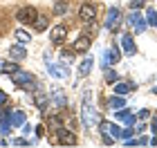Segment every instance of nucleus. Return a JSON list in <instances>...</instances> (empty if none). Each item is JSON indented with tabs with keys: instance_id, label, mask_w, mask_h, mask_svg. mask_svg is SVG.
<instances>
[{
	"instance_id": "1",
	"label": "nucleus",
	"mask_w": 157,
	"mask_h": 148,
	"mask_svg": "<svg viewBox=\"0 0 157 148\" xmlns=\"http://www.w3.org/2000/svg\"><path fill=\"white\" fill-rule=\"evenodd\" d=\"M36 16H38V11L34 9V7H23V9L16 11V20H18L20 25H32Z\"/></svg>"
},
{
	"instance_id": "2",
	"label": "nucleus",
	"mask_w": 157,
	"mask_h": 148,
	"mask_svg": "<svg viewBox=\"0 0 157 148\" xmlns=\"http://www.w3.org/2000/svg\"><path fill=\"white\" fill-rule=\"evenodd\" d=\"M78 18L83 20V25H85V23H94V18H97V9H94V5L83 2V5H81V9H78Z\"/></svg>"
},
{
	"instance_id": "3",
	"label": "nucleus",
	"mask_w": 157,
	"mask_h": 148,
	"mask_svg": "<svg viewBox=\"0 0 157 148\" xmlns=\"http://www.w3.org/2000/svg\"><path fill=\"white\" fill-rule=\"evenodd\" d=\"M56 137H59V144H63V146H76L78 142H76V135L72 130H65V128H59L56 130Z\"/></svg>"
},
{
	"instance_id": "4",
	"label": "nucleus",
	"mask_w": 157,
	"mask_h": 148,
	"mask_svg": "<svg viewBox=\"0 0 157 148\" xmlns=\"http://www.w3.org/2000/svg\"><path fill=\"white\" fill-rule=\"evenodd\" d=\"M119 59H121V54H119V47L117 45H112L110 49H105V52H103V70L108 67V65L119 63Z\"/></svg>"
},
{
	"instance_id": "5",
	"label": "nucleus",
	"mask_w": 157,
	"mask_h": 148,
	"mask_svg": "<svg viewBox=\"0 0 157 148\" xmlns=\"http://www.w3.org/2000/svg\"><path fill=\"white\" fill-rule=\"evenodd\" d=\"M9 76H11V81L16 83V85H27L29 81H34V76L29 72H25V70H16V72L9 74Z\"/></svg>"
},
{
	"instance_id": "6",
	"label": "nucleus",
	"mask_w": 157,
	"mask_h": 148,
	"mask_svg": "<svg viewBox=\"0 0 157 148\" xmlns=\"http://www.w3.org/2000/svg\"><path fill=\"white\" fill-rule=\"evenodd\" d=\"M117 20H119V9H117V7H110L103 27H105V29H119V27H117Z\"/></svg>"
},
{
	"instance_id": "7",
	"label": "nucleus",
	"mask_w": 157,
	"mask_h": 148,
	"mask_svg": "<svg viewBox=\"0 0 157 148\" xmlns=\"http://www.w3.org/2000/svg\"><path fill=\"white\" fill-rule=\"evenodd\" d=\"M121 47H124V54H128V56L137 54V45H135L130 34H124V36H121Z\"/></svg>"
},
{
	"instance_id": "8",
	"label": "nucleus",
	"mask_w": 157,
	"mask_h": 148,
	"mask_svg": "<svg viewBox=\"0 0 157 148\" xmlns=\"http://www.w3.org/2000/svg\"><path fill=\"white\" fill-rule=\"evenodd\" d=\"M49 38H52V43H54V45H61L63 40L67 38V29H65L63 25H56L54 29H52V36H49Z\"/></svg>"
},
{
	"instance_id": "9",
	"label": "nucleus",
	"mask_w": 157,
	"mask_h": 148,
	"mask_svg": "<svg viewBox=\"0 0 157 148\" xmlns=\"http://www.w3.org/2000/svg\"><path fill=\"white\" fill-rule=\"evenodd\" d=\"M90 45H92V38H90V36H78V38L74 40L72 49H74V54H76V52H88Z\"/></svg>"
},
{
	"instance_id": "10",
	"label": "nucleus",
	"mask_w": 157,
	"mask_h": 148,
	"mask_svg": "<svg viewBox=\"0 0 157 148\" xmlns=\"http://www.w3.org/2000/svg\"><path fill=\"white\" fill-rule=\"evenodd\" d=\"M9 59H11V61H16V63H18V61H25V59H27L25 47H23V45H13V47L9 49Z\"/></svg>"
},
{
	"instance_id": "11",
	"label": "nucleus",
	"mask_w": 157,
	"mask_h": 148,
	"mask_svg": "<svg viewBox=\"0 0 157 148\" xmlns=\"http://www.w3.org/2000/svg\"><path fill=\"white\" fill-rule=\"evenodd\" d=\"M47 72L54 76V79H63V76H67V70H63L61 65H54L52 61H47Z\"/></svg>"
},
{
	"instance_id": "12",
	"label": "nucleus",
	"mask_w": 157,
	"mask_h": 148,
	"mask_svg": "<svg viewBox=\"0 0 157 148\" xmlns=\"http://www.w3.org/2000/svg\"><path fill=\"white\" fill-rule=\"evenodd\" d=\"M92 63H94V61H92V56H85V59L81 61V65H78V74H81V76H88V74L92 72Z\"/></svg>"
},
{
	"instance_id": "13",
	"label": "nucleus",
	"mask_w": 157,
	"mask_h": 148,
	"mask_svg": "<svg viewBox=\"0 0 157 148\" xmlns=\"http://www.w3.org/2000/svg\"><path fill=\"white\" fill-rule=\"evenodd\" d=\"M9 123H11V126H16V128H20V126L25 123V112H23V110H16V112H11V117H9Z\"/></svg>"
},
{
	"instance_id": "14",
	"label": "nucleus",
	"mask_w": 157,
	"mask_h": 148,
	"mask_svg": "<svg viewBox=\"0 0 157 148\" xmlns=\"http://www.w3.org/2000/svg\"><path fill=\"white\" fill-rule=\"evenodd\" d=\"M124 105H126V99L121 94H115V97L108 99V108H112V110H119V108H124Z\"/></svg>"
},
{
	"instance_id": "15",
	"label": "nucleus",
	"mask_w": 157,
	"mask_h": 148,
	"mask_svg": "<svg viewBox=\"0 0 157 148\" xmlns=\"http://www.w3.org/2000/svg\"><path fill=\"white\" fill-rule=\"evenodd\" d=\"M34 29H38V32H43V29H47V25H49V16H40V13H38V16L36 18H34Z\"/></svg>"
},
{
	"instance_id": "16",
	"label": "nucleus",
	"mask_w": 157,
	"mask_h": 148,
	"mask_svg": "<svg viewBox=\"0 0 157 148\" xmlns=\"http://www.w3.org/2000/svg\"><path fill=\"white\" fill-rule=\"evenodd\" d=\"M132 27H135V34H144V32H146V27H148V23H146V18L139 13L137 20L132 23Z\"/></svg>"
},
{
	"instance_id": "17",
	"label": "nucleus",
	"mask_w": 157,
	"mask_h": 148,
	"mask_svg": "<svg viewBox=\"0 0 157 148\" xmlns=\"http://www.w3.org/2000/svg\"><path fill=\"white\" fill-rule=\"evenodd\" d=\"M52 99H54V103L59 105V108H65V105H67V99H65V94H63L61 90H54V92H52Z\"/></svg>"
},
{
	"instance_id": "18",
	"label": "nucleus",
	"mask_w": 157,
	"mask_h": 148,
	"mask_svg": "<svg viewBox=\"0 0 157 148\" xmlns=\"http://www.w3.org/2000/svg\"><path fill=\"white\" fill-rule=\"evenodd\" d=\"M67 9H70V5L65 2V0H59V2L54 5V13H56V16H65Z\"/></svg>"
},
{
	"instance_id": "19",
	"label": "nucleus",
	"mask_w": 157,
	"mask_h": 148,
	"mask_svg": "<svg viewBox=\"0 0 157 148\" xmlns=\"http://www.w3.org/2000/svg\"><path fill=\"white\" fill-rule=\"evenodd\" d=\"M130 83H117L115 81V94H121V97H126L128 92H130Z\"/></svg>"
},
{
	"instance_id": "20",
	"label": "nucleus",
	"mask_w": 157,
	"mask_h": 148,
	"mask_svg": "<svg viewBox=\"0 0 157 148\" xmlns=\"http://www.w3.org/2000/svg\"><path fill=\"white\" fill-rule=\"evenodd\" d=\"M146 23L151 25V27H157V11L153 9V7L146 11Z\"/></svg>"
},
{
	"instance_id": "21",
	"label": "nucleus",
	"mask_w": 157,
	"mask_h": 148,
	"mask_svg": "<svg viewBox=\"0 0 157 148\" xmlns=\"http://www.w3.org/2000/svg\"><path fill=\"white\" fill-rule=\"evenodd\" d=\"M0 70H2L5 74H13V72H16V70H20V67L16 65V61H11V63H2V65H0Z\"/></svg>"
},
{
	"instance_id": "22",
	"label": "nucleus",
	"mask_w": 157,
	"mask_h": 148,
	"mask_svg": "<svg viewBox=\"0 0 157 148\" xmlns=\"http://www.w3.org/2000/svg\"><path fill=\"white\" fill-rule=\"evenodd\" d=\"M61 123H63V121H61V117H49V123H47V128L56 132V130L61 128Z\"/></svg>"
},
{
	"instance_id": "23",
	"label": "nucleus",
	"mask_w": 157,
	"mask_h": 148,
	"mask_svg": "<svg viewBox=\"0 0 157 148\" xmlns=\"http://www.w3.org/2000/svg\"><path fill=\"white\" fill-rule=\"evenodd\" d=\"M13 34H16V40H18V43H29V34H27L25 29H16Z\"/></svg>"
},
{
	"instance_id": "24",
	"label": "nucleus",
	"mask_w": 157,
	"mask_h": 148,
	"mask_svg": "<svg viewBox=\"0 0 157 148\" xmlns=\"http://www.w3.org/2000/svg\"><path fill=\"white\" fill-rule=\"evenodd\" d=\"M72 59H74V49H63L61 52V61L63 63H70Z\"/></svg>"
},
{
	"instance_id": "25",
	"label": "nucleus",
	"mask_w": 157,
	"mask_h": 148,
	"mask_svg": "<svg viewBox=\"0 0 157 148\" xmlns=\"http://www.w3.org/2000/svg\"><path fill=\"white\" fill-rule=\"evenodd\" d=\"M115 115H117V119H119V121H124V119H126L128 115H130V110H128L126 105H124V108H119V110H115Z\"/></svg>"
},
{
	"instance_id": "26",
	"label": "nucleus",
	"mask_w": 157,
	"mask_h": 148,
	"mask_svg": "<svg viewBox=\"0 0 157 148\" xmlns=\"http://www.w3.org/2000/svg\"><path fill=\"white\" fill-rule=\"evenodd\" d=\"M34 142H27L25 137H16V139H11V146H32Z\"/></svg>"
},
{
	"instance_id": "27",
	"label": "nucleus",
	"mask_w": 157,
	"mask_h": 148,
	"mask_svg": "<svg viewBox=\"0 0 157 148\" xmlns=\"http://www.w3.org/2000/svg\"><path fill=\"white\" fill-rule=\"evenodd\" d=\"M105 81H108V83H115L117 81V72H115V70L105 67Z\"/></svg>"
},
{
	"instance_id": "28",
	"label": "nucleus",
	"mask_w": 157,
	"mask_h": 148,
	"mask_svg": "<svg viewBox=\"0 0 157 148\" xmlns=\"http://www.w3.org/2000/svg\"><path fill=\"white\" fill-rule=\"evenodd\" d=\"M108 130H110V135L115 137V139H119V135H121V128H119L117 123H110V126H108Z\"/></svg>"
},
{
	"instance_id": "29",
	"label": "nucleus",
	"mask_w": 157,
	"mask_h": 148,
	"mask_svg": "<svg viewBox=\"0 0 157 148\" xmlns=\"http://www.w3.org/2000/svg\"><path fill=\"white\" fill-rule=\"evenodd\" d=\"M132 137V126H128L126 130H121V135H119V139H130Z\"/></svg>"
},
{
	"instance_id": "30",
	"label": "nucleus",
	"mask_w": 157,
	"mask_h": 148,
	"mask_svg": "<svg viewBox=\"0 0 157 148\" xmlns=\"http://www.w3.org/2000/svg\"><path fill=\"white\" fill-rule=\"evenodd\" d=\"M101 142H103V146H112V144H115V137H112V135H105V132H103Z\"/></svg>"
},
{
	"instance_id": "31",
	"label": "nucleus",
	"mask_w": 157,
	"mask_h": 148,
	"mask_svg": "<svg viewBox=\"0 0 157 148\" xmlns=\"http://www.w3.org/2000/svg\"><path fill=\"white\" fill-rule=\"evenodd\" d=\"M146 5V0H130V9H141Z\"/></svg>"
},
{
	"instance_id": "32",
	"label": "nucleus",
	"mask_w": 157,
	"mask_h": 148,
	"mask_svg": "<svg viewBox=\"0 0 157 148\" xmlns=\"http://www.w3.org/2000/svg\"><path fill=\"white\" fill-rule=\"evenodd\" d=\"M108 121H99V130H101V132H105V130H108Z\"/></svg>"
},
{
	"instance_id": "33",
	"label": "nucleus",
	"mask_w": 157,
	"mask_h": 148,
	"mask_svg": "<svg viewBox=\"0 0 157 148\" xmlns=\"http://www.w3.org/2000/svg\"><path fill=\"white\" fill-rule=\"evenodd\" d=\"M146 144H148L146 137H137V146H146Z\"/></svg>"
},
{
	"instance_id": "34",
	"label": "nucleus",
	"mask_w": 157,
	"mask_h": 148,
	"mask_svg": "<svg viewBox=\"0 0 157 148\" xmlns=\"http://www.w3.org/2000/svg\"><path fill=\"white\" fill-rule=\"evenodd\" d=\"M148 117H151V112H148V110H141L139 112V119H148Z\"/></svg>"
},
{
	"instance_id": "35",
	"label": "nucleus",
	"mask_w": 157,
	"mask_h": 148,
	"mask_svg": "<svg viewBox=\"0 0 157 148\" xmlns=\"http://www.w3.org/2000/svg\"><path fill=\"white\" fill-rule=\"evenodd\" d=\"M23 132H25V135H29V132H32V126H29V123H23Z\"/></svg>"
},
{
	"instance_id": "36",
	"label": "nucleus",
	"mask_w": 157,
	"mask_h": 148,
	"mask_svg": "<svg viewBox=\"0 0 157 148\" xmlns=\"http://www.w3.org/2000/svg\"><path fill=\"white\" fill-rule=\"evenodd\" d=\"M5 103H7V94L0 90V105H5Z\"/></svg>"
},
{
	"instance_id": "37",
	"label": "nucleus",
	"mask_w": 157,
	"mask_h": 148,
	"mask_svg": "<svg viewBox=\"0 0 157 148\" xmlns=\"http://www.w3.org/2000/svg\"><path fill=\"white\" fill-rule=\"evenodd\" d=\"M43 135H45V128H43V126H38V128H36V137H43Z\"/></svg>"
},
{
	"instance_id": "38",
	"label": "nucleus",
	"mask_w": 157,
	"mask_h": 148,
	"mask_svg": "<svg viewBox=\"0 0 157 148\" xmlns=\"http://www.w3.org/2000/svg\"><path fill=\"white\" fill-rule=\"evenodd\" d=\"M148 144H151V146H157V135H155L153 139H148Z\"/></svg>"
},
{
	"instance_id": "39",
	"label": "nucleus",
	"mask_w": 157,
	"mask_h": 148,
	"mask_svg": "<svg viewBox=\"0 0 157 148\" xmlns=\"http://www.w3.org/2000/svg\"><path fill=\"white\" fill-rule=\"evenodd\" d=\"M151 128H153V135H157V121H153V123H151Z\"/></svg>"
},
{
	"instance_id": "40",
	"label": "nucleus",
	"mask_w": 157,
	"mask_h": 148,
	"mask_svg": "<svg viewBox=\"0 0 157 148\" xmlns=\"http://www.w3.org/2000/svg\"><path fill=\"white\" fill-rule=\"evenodd\" d=\"M0 146H7V142H5V139H0Z\"/></svg>"
},
{
	"instance_id": "41",
	"label": "nucleus",
	"mask_w": 157,
	"mask_h": 148,
	"mask_svg": "<svg viewBox=\"0 0 157 148\" xmlns=\"http://www.w3.org/2000/svg\"><path fill=\"white\" fill-rule=\"evenodd\" d=\"M153 92H155V94H157V88H153Z\"/></svg>"
},
{
	"instance_id": "42",
	"label": "nucleus",
	"mask_w": 157,
	"mask_h": 148,
	"mask_svg": "<svg viewBox=\"0 0 157 148\" xmlns=\"http://www.w3.org/2000/svg\"><path fill=\"white\" fill-rule=\"evenodd\" d=\"M0 65H2V63H0Z\"/></svg>"
}]
</instances>
